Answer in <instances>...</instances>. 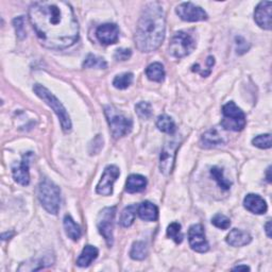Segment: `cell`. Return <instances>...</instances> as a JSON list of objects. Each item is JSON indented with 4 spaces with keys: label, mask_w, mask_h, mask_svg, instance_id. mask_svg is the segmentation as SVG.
Here are the masks:
<instances>
[{
    "label": "cell",
    "mask_w": 272,
    "mask_h": 272,
    "mask_svg": "<svg viewBox=\"0 0 272 272\" xmlns=\"http://www.w3.org/2000/svg\"><path fill=\"white\" fill-rule=\"evenodd\" d=\"M147 254H148V248L144 241H136V243L133 244L132 249H131L130 252L131 258H133L135 260L145 259L147 257Z\"/></svg>",
    "instance_id": "obj_26"
},
{
    "label": "cell",
    "mask_w": 272,
    "mask_h": 272,
    "mask_svg": "<svg viewBox=\"0 0 272 272\" xmlns=\"http://www.w3.org/2000/svg\"><path fill=\"white\" fill-rule=\"evenodd\" d=\"M167 236L173 239L176 244H181L183 241V233L181 225L178 223L170 224L167 228Z\"/></svg>",
    "instance_id": "obj_28"
},
{
    "label": "cell",
    "mask_w": 272,
    "mask_h": 272,
    "mask_svg": "<svg viewBox=\"0 0 272 272\" xmlns=\"http://www.w3.org/2000/svg\"><path fill=\"white\" fill-rule=\"evenodd\" d=\"M96 37L103 45H113L118 42L119 29L115 24H104L96 30Z\"/></svg>",
    "instance_id": "obj_13"
},
{
    "label": "cell",
    "mask_w": 272,
    "mask_h": 272,
    "mask_svg": "<svg viewBox=\"0 0 272 272\" xmlns=\"http://www.w3.org/2000/svg\"><path fill=\"white\" fill-rule=\"evenodd\" d=\"M98 254L99 251L96 247L90 245L85 246L79 258L77 259V265L79 267H88L98 257Z\"/></svg>",
    "instance_id": "obj_20"
},
{
    "label": "cell",
    "mask_w": 272,
    "mask_h": 272,
    "mask_svg": "<svg viewBox=\"0 0 272 272\" xmlns=\"http://www.w3.org/2000/svg\"><path fill=\"white\" fill-rule=\"evenodd\" d=\"M38 200L49 214L57 215L61 202V190L52 181L44 179L38 185Z\"/></svg>",
    "instance_id": "obj_4"
},
{
    "label": "cell",
    "mask_w": 272,
    "mask_h": 272,
    "mask_svg": "<svg viewBox=\"0 0 272 272\" xmlns=\"http://www.w3.org/2000/svg\"><path fill=\"white\" fill-rule=\"evenodd\" d=\"M131 56H132V51H131L130 49H124V48H120V49H117L115 53H114V59L116 60V61H127V60H129L131 58Z\"/></svg>",
    "instance_id": "obj_35"
},
{
    "label": "cell",
    "mask_w": 272,
    "mask_h": 272,
    "mask_svg": "<svg viewBox=\"0 0 272 272\" xmlns=\"http://www.w3.org/2000/svg\"><path fill=\"white\" fill-rule=\"evenodd\" d=\"M271 2H261L255 9L254 12V19L256 24L265 30H271L272 23H271Z\"/></svg>",
    "instance_id": "obj_15"
},
{
    "label": "cell",
    "mask_w": 272,
    "mask_h": 272,
    "mask_svg": "<svg viewBox=\"0 0 272 272\" xmlns=\"http://www.w3.org/2000/svg\"><path fill=\"white\" fill-rule=\"evenodd\" d=\"M266 233H267V236L269 237V238H271V221L269 220L268 221V223L266 224Z\"/></svg>",
    "instance_id": "obj_37"
},
{
    "label": "cell",
    "mask_w": 272,
    "mask_h": 272,
    "mask_svg": "<svg viewBox=\"0 0 272 272\" xmlns=\"http://www.w3.org/2000/svg\"><path fill=\"white\" fill-rule=\"evenodd\" d=\"M252 144L260 149L271 148V134H261L252 140Z\"/></svg>",
    "instance_id": "obj_32"
},
{
    "label": "cell",
    "mask_w": 272,
    "mask_h": 272,
    "mask_svg": "<svg viewBox=\"0 0 272 272\" xmlns=\"http://www.w3.org/2000/svg\"><path fill=\"white\" fill-rule=\"evenodd\" d=\"M166 19L158 3L145 6L135 31V46L142 52H151L162 45L165 38Z\"/></svg>",
    "instance_id": "obj_2"
},
{
    "label": "cell",
    "mask_w": 272,
    "mask_h": 272,
    "mask_svg": "<svg viewBox=\"0 0 272 272\" xmlns=\"http://www.w3.org/2000/svg\"><path fill=\"white\" fill-rule=\"evenodd\" d=\"M147 186V180L140 175H131L126 184V190L129 194H135L143 191Z\"/></svg>",
    "instance_id": "obj_19"
},
{
    "label": "cell",
    "mask_w": 272,
    "mask_h": 272,
    "mask_svg": "<svg viewBox=\"0 0 272 272\" xmlns=\"http://www.w3.org/2000/svg\"><path fill=\"white\" fill-rule=\"evenodd\" d=\"M115 216H116V207L111 206L105 207L100 211L97 218V227L105 240V243L108 247H112L114 243V224H115Z\"/></svg>",
    "instance_id": "obj_8"
},
{
    "label": "cell",
    "mask_w": 272,
    "mask_h": 272,
    "mask_svg": "<svg viewBox=\"0 0 272 272\" xmlns=\"http://www.w3.org/2000/svg\"><path fill=\"white\" fill-rule=\"evenodd\" d=\"M156 127L159 131H162V132L167 134H174L176 132V124L174 119L165 114L157 117Z\"/></svg>",
    "instance_id": "obj_24"
},
{
    "label": "cell",
    "mask_w": 272,
    "mask_h": 272,
    "mask_svg": "<svg viewBox=\"0 0 272 272\" xmlns=\"http://www.w3.org/2000/svg\"><path fill=\"white\" fill-rule=\"evenodd\" d=\"M236 46H237V53L238 55H243L246 51H248L250 46L247 43V41L245 38H243L241 36L236 37Z\"/></svg>",
    "instance_id": "obj_36"
},
{
    "label": "cell",
    "mask_w": 272,
    "mask_h": 272,
    "mask_svg": "<svg viewBox=\"0 0 272 272\" xmlns=\"http://www.w3.org/2000/svg\"><path fill=\"white\" fill-rule=\"evenodd\" d=\"M246 115L234 102H228L223 107V120H221V126L226 130L239 131L244 130L246 127Z\"/></svg>",
    "instance_id": "obj_6"
},
{
    "label": "cell",
    "mask_w": 272,
    "mask_h": 272,
    "mask_svg": "<svg viewBox=\"0 0 272 272\" xmlns=\"http://www.w3.org/2000/svg\"><path fill=\"white\" fill-rule=\"evenodd\" d=\"M188 241L190 248L199 253H205L209 249L202 225H194L189 228Z\"/></svg>",
    "instance_id": "obj_12"
},
{
    "label": "cell",
    "mask_w": 272,
    "mask_h": 272,
    "mask_svg": "<svg viewBox=\"0 0 272 272\" xmlns=\"http://www.w3.org/2000/svg\"><path fill=\"white\" fill-rule=\"evenodd\" d=\"M64 229L66 235L70 239L79 240L80 237H81V229L75 223V220L68 215L64 217Z\"/></svg>",
    "instance_id": "obj_23"
},
{
    "label": "cell",
    "mask_w": 272,
    "mask_h": 272,
    "mask_svg": "<svg viewBox=\"0 0 272 272\" xmlns=\"http://www.w3.org/2000/svg\"><path fill=\"white\" fill-rule=\"evenodd\" d=\"M196 42L194 37L184 31H179L171 37L169 44V53L174 58L182 59L194 51Z\"/></svg>",
    "instance_id": "obj_7"
},
{
    "label": "cell",
    "mask_w": 272,
    "mask_h": 272,
    "mask_svg": "<svg viewBox=\"0 0 272 272\" xmlns=\"http://www.w3.org/2000/svg\"><path fill=\"white\" fill-rule=\"evenodd\" d=\"M176 13L184 22H202L207 19V14L202 8L193 3H183L177 7Z\"/></svg>",
    "instance_id": "obj_10"
},
{
    "label": "cell",
    "mask_w": 272,
    "mask_h": 272,
    "mask_svg": "<svg viewBox=\"0 0 272 272\" xmlns=\"http://www.w3.org/2000/svg\"><path fill=\"white\" fill-rule=\"evenodd\" d=\"M146 75L149 80L154 82H163L165 79V69L164 66L158 63H152L150 64L146 69Z\"/></svg>",
    "instance_id": "obj_22"
},
{
    "label": "cell",
    "mask_w": 272,
    "mask_h": 272,
    "mask_svg": "<svg viewBox=\"0 0 272 272\" xmlns=\"http://www.w3.org/2000/svg\"><path fill=\"white\" fill-rule=\"evenodd\" d=\"M252 237L249 233L238 229L232 230L227 236V243L232 247H244L251 243Z\"/></svg>",
    "instance_id": "obj_17"
},
{
    "label": "cell",
    "mask_w": 272,
    "mask_h": 272,
    "mask_svg": "<svg viewBox=\"0 0 272 272\" xmlns=\"http://www.w3.org/2000/svg\"><path fill=\"white\" fill-rule=\"evenodd\" d=\"M12 235H13V233H12V232H11V233H4V234H3V236H2V237H3V240H6V239H8L7 237H9V238H10V237H11V236H12Z\"/></svg>",
    "instance_id": "obj_40"
},
{
    "label": "cell",
    "mask_w": 272,
    "mask_h": 272,
    "mask_svg": "<svg viewBox=\"0 0 272 272\" xmlns=\"http://www.w3.org/2000/svg\"><path fill=\"white\" fill-rule=\"evenodd\" d=\"M137 214L145 221H156L158 218V208L155 204L145 201L137 206Z\"/></svg>",
    "instance_id": "obj_18"
},
{
    "label": "cell",
    "mask_w": 272,
    "mask_h": 272,
    "mask_svg": "<svg viewBox=\"0 0 272 272\" xmlns=\"http://www.w3.org/2000/svg\"><path fill=\"white\" fill-rule=\"evenodd\" d=\"M179 147L180 144L178 142H175V140H170V142H167L163 146L159 156V170L163 175L169 176L173 173Z\"/></svg>",
    "instance_id": "obj_9"
},
{
    "label": "cell",
    "mask_w": 272,
    "mask_h": 272,
    "mask_svg": "<svg viewBox=\"0 0 272 272\" xmlns=\"http://www.w3.org/2000/svg\"><path fill=\"white\" fill-rule=\"evenodd\" d=\"M33 90L43 101H45L47 105H49L53 110V112L57 114L60 123H61V127L64 132L65 133L69 132V131L72 130V120H70L67 111L61 103V101H60V100L50 92L49 89H47L45 86L41 84H35L33 86Z\"/></svg>",
    "instance_id": "obj_3"
},
{
    "label": "cell",
    "mask_w": 272,
    "mask_h": 272,
    "mask_svg": "<svg viewBox=\"0 0 272 272\" xmlns=\"http://www.w3.org/2000/svg\"><path fill=\"white\" fill-rule=\"evenodd\" d=\"M29 21L46 48L66 49L79 39V24L68 3L57 0L33 3L29 8Z\"/></svg>",
    "instance_id": "obj_1"
},
{
    "label": "cell",
    "mask_w": 272,
    "mask_h": 272,
    "mask_svg": "<svg viewBox=\"0 0 272 272\" xmlns=\"http://www.w3.org/2000/svg\"><path fill=\"white\" fill-rule=\"evenodd\" d=\"M135 112L137 116L142 119H149L151 116H152V106L149 102L142 101L135 105Z\"/></svg>",
    "instance_id": "obj_31"
},
{
    "label": "cell",
    "mask_w": 272,
    "mask_h": 272,
    "mask_svg": "<svg viewBox=\"0 0 272 272\" xmlns=\"http://www.w3.org/2000/svg\"><path fill=\"white\" fill-rule=\"evenodd\" d=\"M210 175H211V177L215 179V181L218 183L220 188H223L224 190L230 189V187L232 185V182H230L228 179L225 178L223 169L215 166V167H213L210 169Z\"/></svg>",
    "instance_id": "obj_27"
},
{
    "label": "cell",
    "mask_w": 272,
    "mask_h": 272,
    "mask_svg": "<svg viewBox=\"0 0 272 272\" xmlns=\"http://www.w3.org/2000/svg\"><path fill=\"white\" fill-rule=\"evenodd\" d=\"M270 173H271V167H268V169H267V181L269 183H271V175H270Z\"/></svg>",
    "instance_id": "obj_39"
},
{
    "label": "cell",
    "mask_w": 272,
    "mask_h": 272,
    "mask_svg": "<svg viewBox=\"0 0 272 272\" xmlns=\"http://www.w3.org/2000/svg\"><path fill=\"white\" fill-rule=\"evenodd\" d=\"M30 156H31V153H27L21 162L15 163L12 166V174L15 182L23 186H27L30 182V174H29Z\"/></svg>",
    "instance_id": "obj_14"
},
{
    "label": "cell",
    "mask_w": 272,
    "mask_h": 272,
    "mask_svg": "<svg viewBox=\"0 0 272 272\" xmlns=\"http://www.w3.org/2000/svg\"><path fill=\"white\" fill-rule=\"evenodd\" d=\"M137 213V206L136 205H129L127 206L122 213V216H120V225H122L124 228H129L133 225L135 216Z\"/></svg>",
    "instance_id": "obj_25"
},
{
    "label": "cell",
    "mask_w": 272,
    "mask_h": 272,
    "mask_svg": "<svg viewBox=\"0 0 272 272\" xmlns=\"http://www.w3.org/2000/svg\"><path fill=\"white\" fill-rule=\"evenodd\" d=\"M13 24H14V27L16 29L17 36L21 39L25 38L26 37V30H25V27H24V18H23V16L15 18L13 21Z\"/></svg>",
    "instance_id": "obj_34"
},
{
    "label": "cell",
    "mask_w": 272,
    "mask_h": 272,
    "mask_svg": "<svg viewBox=\"0 0 272 272\" xmlns=\"http://www.w3.org/2000/svg\"><path fill=\"white\" fill-rule=\"evenodd\" d=\"M107 64L105 62V60L102 58L96 57L94 55H88L87 58L85 59V61L83 62V67L84 68H97V69H104L106 68Z\"/></svg>",
    "instance_id": "obj_30"
},
{
    "label": "cell",
    "mask_w": 272,
    "mask_h": 272,
    "mask_svg": "<svg viewBox=\"0 0 272 272\" xmlns=\"http://www.w3.org/2000/svg\"><path fill=\"white\" fill-rule=\"evenodd\" d=\"M104 114L110 126V131L114 138H120L128 135L133 127V122L126 117L113 105L104 106Z\"/></svg>",
    "instance_id": "obj_5"
},
{
    "label": "cell",
    "mask_w": 272,
    "mask_h": 272,
    "mask_svg": "<svg viewBox=\"0 0 272 272\" xmlns=\"http://www.w3.org/2000/svg\"><path fill=\"white\" fill-rule=\"evenodd\" d=\"M120 175L119 168L115 165H110L104 169V173L96 187L97 194L101 196H111L113 194V185Z\"/></svg>",
    "instance_id": "obj_11"
},
{
    "label": "cell",
    "mask_w": 272,
    "mask_h": 272,
    "mask_svg": "<svg viewBox=\"0 0 272 272\" xmlns=\"http://www.w3.org/2000/svg\"><path fill=\"white\" fill-rule=\"evenodd\" d=\"M244 205L251 213L257 215L265 214L268 209L266 201L260 196L254 194L247 195L244 200Z\"/></svg>",
    "instance_id": "obj_16"
},
{
    "label": "cell",
    "mask_w": 272,
    "mask_h": 272,
    "mask_svg": "<svg viewBox=\"0 0 272 272\" xmlns=\"http://www.w3.org/2000/svg\"><path fill=\"white\" fill-rule=\"evenodd\" d=\"M233 270H238V271H239V270H245V271L248 270V271H249L250 268H249L248 266H237V267H234Z\"/></svg>",
    "instance_id": "obj_38"
},
{
    "label": "cell",
    "mask_w": 272,
    "mask_h": 272,
    "mask_svg": "<svg viewBox=\"0 0 272 272\" xmlns=\"http://www.w3.org/2000/svg\"><path fill=\"white\" fill-rule=\"evenodd\" d=\"M224 144V140L216 130H209L201 138V145L204 148H215Z\"/></svg>",
    "instance_id": "obj_21"
},
{
    "label": "cell",
    "mask_w": 272,
    "mask_h": 272,
    "mask_svg": "<svg viewBox=\"0 0 272 272\" xmlns=\"http://www.w3.org/2000/svg\"><path fill=\"white\" fill-rule=\"evenodd\" d=\"M211 224H213L216 228L221 230H227L231 226V220L227 216L223 214H217L213 218H211Z\"/></svg>",
    "instance_id": "obj_33"
},
{
    "label": "cell",
    "mask_w": 272,
    "mask_h": 272,
    "mask_svg": "<svg viewBox=\"0 0 272 272\" xmlns=\"http://www.w3.org/2000/svg\"><path fill=\"white\" fill-rule=\"evenodd\" d=\"M133 79H134V76L131 73H125L122 75H118L114 79L113 85L118 89H126L132 84Z\"/></svg>",
    "instance_id": "obj_29"
}]
</instances>
